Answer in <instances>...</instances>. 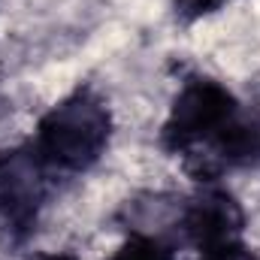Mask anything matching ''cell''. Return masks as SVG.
<instances>
[{
  "label": "cell",
  "mask_w": 260,
  "mask_h": 260,
  "mask_svg": "<svg viewBox=\"0 0 260 260\" xmlns=\"http://www.w3.org/2000/svg\"><path fill=\"white\" fill-rule=\"evenodd\" d=\"M251 142L254 106L209 73H191L179 82L157 127V148L191 182H224L233 173H251Z\"/></svg>",
  "instance_id": "obj_1"
},
{
  "label": "cell",
  "mask_w": 260,
  "mask_h": 260,
  "mask_svg": "<svg viewBox=\"0 0 260 260\" xmlns=\"http://www.w3.org/2000/svg\"><path fill=\"white\" fill-rule=\"evenodd\" d=\"M27 139L49 170L70 185L106 160L115 139V109L103 88L79 82L37 118Z\"/></svg>",
  "instance_id": "obj_2"
},
{
  "label": "cell",
  "mask_w": 260,
  "mask_h": 260,
  "mask_svg": "<svg viewBox=\"0 0 260 260\" xmlns=\"http://www.w3.org/2000/svg\"><path fill=\"white\" fill-rule=\"evenodd\" d=\"M64 188L27 136L0 148V245H27Z\"/></svg>",
  "instance_id": "obj_3"
},
{
  "label": "cell",
  "mask_w": 260,
  "mask_h": 260,
  "mask_svg": "<svg viewBox=\"0 0 260 260\" xmlns=\"http://www.w3.org/2000/svg\"><path fill=\"white\" fill-rule=\"evenodd\" d=\"M160 233L191 254H206L248 239V212L224 182H194L188 194L170 197Z\"/></svg>",
  "instance_id": "obj_4"
},
{
  "label": "cell",
  "mask_w": 260,
  "mask_h": 260,
  "mask_svg": "<svg viewBox=\"0 0 260 260\" xmlns=\"http://www.w3.org/2000/svg\"><path fill=\"white\" fill-rule=\"evenodd\" d=\"M124 239L103 260H182V248L173 236L148 227H124Z\"/></svg>",
  "instance_id": "obj_5"
},
{
  "label": "cell",
  "mask_w": 260,
  "mask_h": 260,
  "mask_svg": "<svg viewBox=\"0 0 260 260\" xmlns=\"http://www.w3.org/2000/svg\"><path fill=\"white\" fill-rule=\"evenodd\" d=\"M236 0H170V12L173 21L182 27H194L200 21L215 18L218 12H224L227 6H233Z\"/></svg>",
  "instance_id": "obj_6"
},
{
  "label": "cell",
  "mask_w": 260,
  "mask_h": 260,
  "mask_svg": "<svg viewBox=\"0 0 260 260\" xmlns=\"http://www.w3.org/2000/svg\"><path fill=\"white\" fill-rule=\"evenodd\" d=\"M191 260H260V248H254L248 239L227 245V248H215L206 254H191Z\"/></svg>",
  "instance_id": "obj_7"
},
{
  "label": "cell",
  "mask_w": 260,
  "mask_h": 260,
  "mask_svg": "<svg viewBox=\"0 0 260 260\" xmlns=\"http://www.w3.org/2000/svg\"><path fill=\"white\" fill-rule=\"evenodd\" d=\"M24 260H79L73 251H37V254H27Z\"/></svg>",
  "instance_id": "obj_8"
},
{
  "label": "cell",
  "mask_w": 260,
  "mask_h": 260,
  "mask_svg": "<svg viewBox=\"0 0 260 260\" xmlns=\"http://www.w3.org/2000/svg\"><path fill=\"white\" fill-rule=\"evenodd\" d=\"M254 173H260V109H257V136H254Z\"/></svg>",
  "instance_id": "obj_9"
}]
</instances>
